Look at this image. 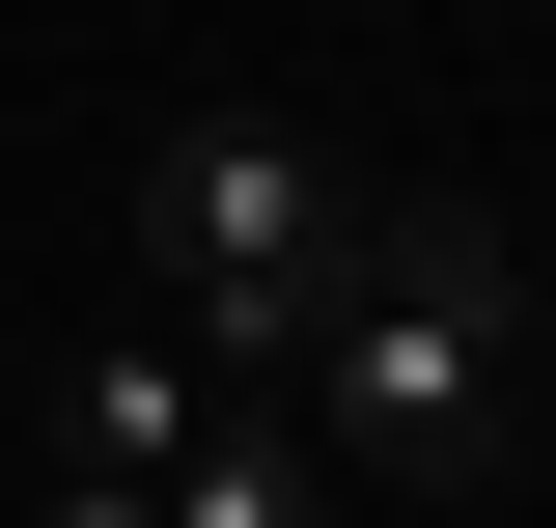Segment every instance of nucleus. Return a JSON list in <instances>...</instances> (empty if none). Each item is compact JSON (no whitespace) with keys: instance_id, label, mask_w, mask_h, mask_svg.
<instances>
[{"instance_id":"nucleus-1","label":"nucleus","mask_w":556,"mask_h":528,"mask_svg":"<svg viewBox=\"0 0 556 528\" xmlns=\"http://www.w3.org/2000/svg\"><path fill=\"white\" fill-rule=\"evenodd\" d=\"M501 362H529V251H501L473 196H362V251H334V306H306V445L334 473H473L501 445Z\"/></svg>"},{"instance_id":"nucleus-2","label":"nucleus","mask_w":556,"mask_h":528,"mask_svg":"<svg viewBox=\"0 0 556 528\" xmlns=\"http://www.w3.org/2000/svg\"><path fill=\"white\" fill-rule=\"evenodd\" d=\"M334 251H362V167H334L306 112H167V139H139V306L195 334L223 390H278V362H306Z\"/></svg>"},{"instance_id":"nucleus-3","label":"nucleus","mask_w":556,"mask_h":528,"mask_svg":"<svg viewBox=\"0 0 556 528\" xmlns=\"http://www.w3.org/2000/svg\"><path fill=\"white\" fill-rule=\"evenodd\" d=\"M195 417H223V362H195V334H167V306H139V334H84L56 390H28V445H56V473H167V445H195Z\"/></svg>"},{"instance_id":"nucleus-4","label":"nucleus","mask_w":556,"mask_h":528,"mask_svg":"<svg viewBox=\"0 0 556 528\" xmlns=\"http://www.w3.org/2000/svg\"><path fill=\"white\" fill-rule=\"evenodd\" d=\"M334 501H362V473L306 445V390H223L195 445H167V528H334Z\"/></svg>"},{"instance_id":"nucleus-5","label":"nucleus","mask_w":556,"mask_h":528,"mask_svg":"<svg viewBox=\"0 0 556 528\" xmlns=\"http://www.w3.org/2000/svg\"><path fill=\"white\" fill-rule=\"evenodd\" d=\"M28 528H167V473H56L28 445Z\"/></svg>"}]
</instances>
